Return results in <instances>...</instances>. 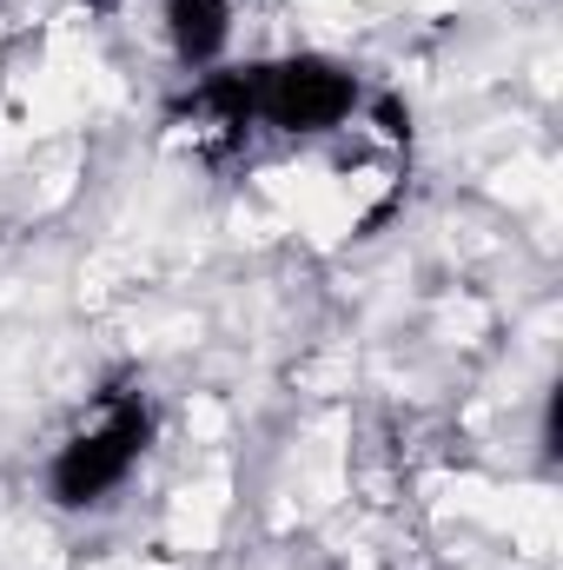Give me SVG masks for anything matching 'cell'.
I'll return each mask as SVG.
<instances>
[{"mask_svg":"<svg viewBox=\"0 0 563 570\" xmlns=\"http://www.w3.org/2000/svg\"><path fill=\"white\" fill-rule=\"evenodd\" d=\"M152 399L140 385H120V392H100V405L67 431L47 458V498L60 511H100L127 491V478L146 464L152 451Z\"/></svg>","mask_w":563,"mask_h":570,"instance_id":"cell-1","label":"cell"},{"mask_svg":"<svg viewBox=\"0 0 563 570\" xmlns=\"http://www.w3.org/2000/svg\"><path fill=\"white\" fill-rule=\"evenodd\" d=\"M246 94H253V127L279 134V140H325V134L352 127V114L365 107L358 73L318 47L246 67Z\"/></svg>","mask_w":563,"mask_h":570,"instance_id":"cell-2","label":"cell"},{"mask_svg":"<svg viewBox=\"0 0 563 570\" xmlns=\"http://www.w3.org/2000/svg\"><path fill=\"white\" fill-rule=\"evenodd\" d=\"M166 120L199 146V153H239L253 140V94H246V67H213V73H192V87L166 107Z\"/></svg>","mask_w":563,"mask_h":570,"instance_id":"cell-3","label":"cell"},{"mask_svg":"<svg viewBox=\"0 0 563 570\" xmlns=\"http://www.w3.org/2000/svg\"><path fill=\"white\" fill-rule=\"evenodd\" d=\"M233 0H159V33H166V53L186 67V73H213L226 67V47H233Z\"/></svg>","mask_w":563,"mask_h":570,"instance_id":"cell-4","label":"cell"},{"mask_svg":"<svg viewBox=\"0 0 563 570\" xmlns=\"http://www.w3.org/2000/svg\"><path fill=\"white\" fill-rule=\"evenodd\" d=\"M107 7H113V0H107Z\"/></svg>","mask_w":563,"mask_h":570,"instance_id":"cell-5","label":"cell"}]
</instances>
